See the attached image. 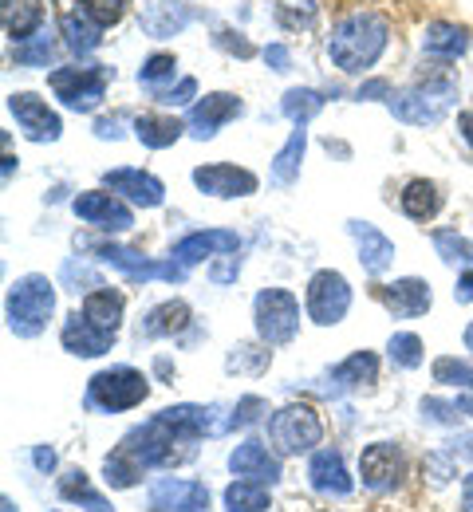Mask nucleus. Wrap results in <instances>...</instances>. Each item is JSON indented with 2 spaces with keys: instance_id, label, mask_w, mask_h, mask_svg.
<instances>
[{
  "instance_id": "nucleus-10",
  "label": "nucleus",
  "mask_w": 473,
  "mask_h": 512,
  "mask_svg": "<svg viewBox=\"0 0 473 512\" xmlns=\"http://www.w3.org/2000/svg\"><path fill=\"white\" fill-rule=\"evenodd\" d=\"M8 111H12V119L20 123V130L32 138V142H56L60 138V115L44 103V99H36V95H28V91H16V95H8Z\"/></svg>"
},
{
  "instance_id": "nucleus-5",
  "label": "nucleus",
  "mask_w": 473,
  "mask_h": 512,
  "mask_svg": "<svg viewBox=\"0 0 473 512\" xmlns=\"http://www.w3.org/2000/svg\"><path fill=\"white\" fill-rule=\"evenodd\" d=\"M107 79H111V71L99 64L60 67V71L48 75L56 99H60L64 107H71V111H79V115H87V111H95V107L103 103V95H107Z\"/></svg>"
},
{
  "instance_id": "nucleus-8",
  "label": "nucleus",
  "mask_w": 473,
  "mask_h": 512,
  "mask_svg": "<svg viewBox=\"0 0 473 512\" xmlns=\"http://www.w3.org/2000/svg\"><path fill=\"white\" fill-rule=\"evenodd\" d=\"M99 260L115 264L131 284H146V280H170V284H178V280H186V268L174 256L170 260H150V256L119 249V245H99Z\"/></svg>"
},
{
  "instance_id": "nucleus-51",
  "label": "nucleus",
  "mask_w": 473,
  "mask_h": 512,
  "mask_svg": "<svg viewBox=\"0 0 473 512\" xmlns=\"http://www.w3.org/2000/svg\"><path fill=\"white\" fill-rule=\"evenodd\" d=\"M379 95H391V83L387 79H371L359 87V99H379Z\"/></svg>"
},
{
  "instance_id": "nucleus-9",
  "label": "nucleus",
  "mask_w": 473,
  "mask_h": 512,
  "mask_svg": "<svg viewBox=\"0 0 473 512\" xmlns=\"http://www.w3.org/2000/svg\"><path fill=\"white\" fill-rule=\"evenodd\" d=\"M347 308H351V288H347V280L339 272L324 268V272H316L308 280V316L316 323L332 327V323L347 316Z\"/></svg>"
},
{
  "instance_id": "nucleus-31",
  "label": "nucleus",
  "mask_w": 473,
  "mask_h": 512,
  "mask_svg": "<svg viewBox=\"0 0 473 512\" xmlns=\"http://www.w3.org/2000/svg\"><path fill=\"white\" fill-rule=\"evenodd\" d=\"M60 28H64V40H68L71 52H95L99 44H103V28L87 16V12H68L64 20H60Z\"/></svg>"
},
{
  "instance_id": "nucleus-29",
  "label": "nucleus",
  "mask_w": 473,
  "mask_h": 512,
  "mask_svg": "<svg viewBox=\"0 0 473 512\" xmlns=\"http://www.w3.org/2000/svg\"><path fill=\"white\" fill-rule=\"evenodd\" d=\"M304 146H308V130L296 127L292 138L284 142V150L272 158V182H276V186H292V182H296L300 162H304Z\"/></svg>"
},
{
  "instance_id": "nucleus-7",
  "label": "nucleus",
  "mask_w": 473,
  "mask_h": 512,
  "mask_svg": "<svg viewBox=\"0 0 473 512\" xmlns=\"http://www.w3.org/2000/svg\"><path fill=\"white\" fill-rule=\"evenodd\" d=\"M450 99H454V83H418L414 91H399L391 95V111L395 119L406 123V127H434L442 123V115L450 111Z\"/></svg>"
},
{
  "instance_id": "nucleus-39",
  "label": "nucleus",
  "mask_w": 473,
  "mask_h": 512,
  "mask_svg": "<svg viewBox=\"0 0 473 512\" xmlns=\"http://www.w3.org/2000/svg\"><path fill=\"white\" fill-rule=\"evenodd\" d=\"M12 60H16L20 67H44L48 60H52V36H48V32H36L32 40L16 44Z\"/></svg>"
},
{
  "instance_id": "nucleus-47",
  "label": "nucleus",
  "mask_w": 473,
  "mask_h": 512,
  "mask_svg": "<svg viewBox=\"0 0 473 512\" xmlns=\"http://www.w3.org/2000/svg\"><path fill=\"white\" fill-rule=\"evenodd\" d=\"M454 410H458V406H442L438 398H426V402H422V414L434 418V422H454Z\"/></svg>"
},
{
  "instance_id": "nucleus-33",
  "label": "nucleus",
  "mask_w": 473,
  "mask_h": 512,
  "mask_svg": "<svg viewBox=\"0 0 473 512\" xmlns=\"http://www.w3.org/2000/svg\"><path fill=\"white\" fill-rule=\"evenodd\" d=\"M280 111H284L296 127H308V123L324 111V95H320V91H312V87H292V91H284Z\"/></svg>"
},
{
  "instance_id": "nucleus-4",
  "label": "nucleus",
  "mask_w": 473,
  "mask_h": 512,
  "mask_svg": "<svg viewBox=\"0 0 473 512\" xmlns=\"http://www.w3.org/2000/svg\"><path fill=\"white\" fill-rule=\"evenodd\" d=\"M253 320H257V335L269 343V347H284L296 339L300 331V304L292 292L284 288H265L257 292L253 300Z\"/></svg>"
},
{
  "instance_id": "nucleus-44",
  "label": "nucleus",
  "mask_w": 473,
  "mask_h": 512,
  "mask_svg": "<svg viewBox=\"0 0 473 512\" xmlns=\"http://www.w3.org/2000/svg\"><path fill=\"white\" fill-rule=\"evenodd\" d=\"M174 71H178V60L166 56V52H158V56H150L146 64L138 67V79H142L146 87H158L162 79H174Z\"/></svg>"
},
{
  "instance_id": "nucleus-55",
  "label": "nucleus",
  "mask_w": 473,
  "mask_h": 512,
  "mask_svg": "<svg viewBox=\"0 0 473 512\" xmlns=\"http://www.w3.org/2000/svg\"><path fill=\"white\" fill-rule=\"evenodd\" d=\"M462 509L473 512V473L466 477V489H462Z\"/></svg>"
},
{
  "instance_id": "nucleus-27",
  "label": "nucleus",
  "mask_w": 473,
  "mask_h": 512,
  "mask_svg": "<svg viewBox=\"0 0 473 512\" xmlns=\"http://www.w3.org/2000/svg\"><path fill=\"white\" fill-rule=\"evenodd\" d=\"M182 123L174 119V115H138L135 119V134L142 146H150V150H162V146H174L178 138H182Z\"/></svg>"
},
{
  "instance_id": "nucleus-15",
  "label": "nucleus",
  "mask_w": 473,
  "mask_h": 512,
  "mask_svg": "<svg viewBox=\"0 0 473 512\" xmlns=\"http://www.w3.org/2000/svg\"><path fill=\"white\" fill-rule=\"evenodd\" d=\"M103 182H107V190L123 193L127 201H135L142 209H154V205H162V182L154 178V174H146V170H131V166H123V170H107L103 174Z\"/></svg>"
},
{
  "instance_id": "nucleus-38",
  "label": "nucleus",
  "mask_w": 473,
  "mask_h": 512,
  "mask_svg": "<svg viewBox=\"0 0 473 512\" xmlns=\"http://www.w3.org/2000/svg\"><path fill=\"white\" fill-rule=\"evenodd\" d=\"M387 355H391V363H395V367L414 371V367L422 363V339H418V335H410V331H399V335H391Z\"/></svg>"
},
{
  "instance_id": "nucleus-43",
  "label": "nucleus",
  "mask_w": 473,
  "mask_h": 512,
  "mask_svg": "<svg viewBox=\"0 0 473 512\" xmlns=\"http://www.w3.org/2000/svg\"><path fill=\"white\" fill-rule=\"evenodd\" d=\"M64 284H68V292H95V288H103L99 272L87 268V264H79V260H68V264H64Z\"/></svg>"
},
{
  "instance_id": "nucleus-26",
  "label": "nucleus",
  "mask_w": 473,
  "mask_h": 512,
  "mask_svg": "<svg viewBox=\"0 0 473 512\" xmlns=\"http://www.w3.org/2000/svg\"><path fill=\"white\" fill-rule=\"evenodd\" d=\"M422 48H426L430 56H446V60H454V56H462V52L470 48V32H466V28H458V24L438 20V24H430V28H426Z\"/></svg>"
},
{
  "instance_id": "nucleus-54",
  "label": "nucleus",
  "mask_w": 473,
  "mask_h": 512,
  "mask_svg": "<svg viewBox=\"0 0 473 512\" xmlns=\"http://www.w3.org/2000/svg\"><path fill=\"white\" fill-rule=\"evenodd\" d=\"M36 465L40 469H56V453L52 449H36Z\"/></svg>"
},
{
  "instance_id": "nucleus-16",
  "label": "nucleus",
  "mask_w": 473,
  "mask_h": 512,
  "mask_svg": "<svg viewBox=\"0 0 473 512\" xmlns=\"http://www.w3.org/2000/svg\"><path fill=\"white\" fill-rule=\"evenodd\" d=\"M241 249V237L237 233H229V229H205V233H190L186 241H178L174 245V260L182 264V268H190V264H198L205 256L221 253V256H233Z\"/></svg>"
},
{
  "instance_id": "nucleus-21",
  "label": "nucleus",
  "mask_w": 473,
  "mask_h": 512,
  "mask_svg": "<svg viewBox=\"0 0 473 512\" xmlns=\"http://www.w3.org/2000/svg\"><path fill=\"white\" fill-rule=\"evenodd\" d=\"M379 300L395 312V316H422V312H430V284L426 280H414V276H406V280H395V284H387L383 292H379Z\"/></svg>"
},
{
  "instance_id": "nucleus-40",
  "label": "nucleus",
  "mask_w": 473,
  "mask_h": 512,
  "mask_svg": "<svg viewBox=\"0 0 473 512\" xmlns=\"http://www.w3.org/2000/svg\"><path fill=\"white\" fill-rule=\"evenodd\" d=\"M434 383L473 390V367H470V363H462V359H450V355H442V359L434 363Z\"/></svg>"
},
{
  "instance_id": "nucleus-17",
  "label": "nucleus",
  "mask_w": 473,
  "mask_h": 512,
  "mask_svg": "<svg viewBox=\"0 0 473 512\" xmlns=\"http://www.w3.org/2000/svg\"><path fill=\"white\" fill-rule=\"evenodd\" d=\"M229 469H233L237 477H245V481H261V485H272V481L280 477V461H276L269 453V446H261L257 438H249V442H241V446L233 449Z\"/></svg>"
},
{
  "instance_id": "nucleus-48",
  "label": "nucleus",
  "mask_w": 473,
  "mask_h": 512,
  "mask_svg": "<svg viewBox=\"0 0 473 512\" xmlns=\"http://www.w3.org/2000/svg\"><path fill=\"white\" fill-rule=\"evenodd\" d=\"M237 272H241V256L233 253L229 260H225V264H213V272H209V276H213L217 284H229V280H233Z\"/></svg>"
},
{
  "instance_id": "nucleus-30",
  "label": "nucleus",
  "mask_w": 473,
  "mask_h": 512,
  "mask_svg": "<svg viewBox=\"0 0 473 512\" xmlns=\"http://www.w3.org/2000/svg\"><path fill=\"white\" fill-rule=\"evenodd\" d=\"M190 327V308L182 304V300H166V304H158L146 323H142V335H150V339H158V335H178V331H186Z\"/></svg>"
},
{
  "instance_id": "nucleus-46",
  "label": "nucleus",
  "mask_w": 473,
  "mask_h": 512,
  "mask_svg": "<svg viewBox=\"0 0 473 512\" xmlns=\"http://www.w3.org/2000/svg\"><path fill=\"white\" fill-rule=\"evenodd\" d=\"M261 410H265L261 398H241L237 410H233V426H253V422L261 418Z\"/></svg>"
},
{
  "instance_id": "nucleus-34",
  "label": "nucleus",
  "mask_w": 473,
  "mask_h": 512,
  "mask_svg": "<svg viewBox=\"0 0 473 512\" xmlns=\"http://www.w3.org/2000/svg\"><path fill=\"white\" fill-rule=\"evenodd\" d=\"M60 497H64V501H75V505H83L87 512H115L95 489H91V481H87L83 469H68V473L60 477Z\"/></svg>"
},
{
  "instance_id": "nucleus-49",
  "label": "nucleus",
  "mask_w": 473,
  "mask_h": 512,
  "mask_svg": "<svg viewBox=\"0 0 473 512\" xmlns=\"http://www.w3.org/2000/svg\"><path fill=\"white\" fill-rule=\"evenodd\" d=\"M217 44H221V48H229V52H237L241 60H249V56H253V44H245V40H233V32H225V28L217 32Z\"/></svg>"
},
{
  "instance_id": "nucleus-42",
  "label": "nucleus",
  "mask_w": 473,
  "mask_h": 512,
  "mask_svg": "<svg viewBox=\"0 0 473 512\" xmlns=\"http://www.w3.org/2000/svg\"><path fill=\"white\" fill-rule=\"evenodd\" d=\"M75 4H79V12H87L99 28L119 24V20H123V12H127V0H75Z\"/></svg>"
},
{
  "instance_id": "nucleus-12",
  "label": "nucleus",
  "mask_w": 473,
  "mask_h": 512,
  "mask_svg": "<svg viewBox=\"0 0 473 512\" xmlns=\"http://www.w3.org/2000/svg\"><path fill=\"white\" fill-rule=\"evenodd\" d=\"M75 217H83V221H91V225H99V229H107V233H127L131 225H135V217H131V209L115 197V193H79L75 197Z\"/></svg>"
},
{
  "instance_id": "nucleus-2",
  "label": "nucleus",
  "mask_w": 473,
  "mask_h": 512,
  "mask_svg": "<svg viewBox=\"0 0 473 512\" xmlns=\"http://www.w3.org/2000/svg\"><path fill=\"white\" fill-rule=\"evenodd\" d=\"M8 327L20 335V339H36L48 320H52V312H56V284L48 280V276H20L16 284H12V292H8Z\"/></svg>"
},
{
  "instance_id": "nucleus-13",
  "label": "nucleus",
  "mask_w": 473,
  "mask_h": 512,
  "mask_svg": "<svg viewBox=\"0 0 473 512\" xmlns=\"http://www.w3.org/2000/svg\"><path fill=\"white\" fill-rule=\"evenodd\" d=\"M194 186L209 197H249V193H257V174L229 166V162H213V166L194 170Z\"/></svg>"
},
{
  "instance_id": "nucleus-45",
  "label": "nucleus",
  "mask_w": 473,
  "mask_h": 512,
  "mask_svg": "<svg viewBox=\"0 0 473 512\" xmlns=\"http://www.w3.org/2000/svg\"><path fill=\"white\" fill-rule=\"evenodd\" d=\"M194 95H198V79H194V75H186L174 91H154V99H158L162 107H182V103H190Z\"/></svg>"
},
{
  "instance_id": "nucleus-11",
  "label": "nucleus",
  "mask_w": 473,
  "mask_h": 512,
  "mask_svg": "<svg viewBox=\"0 0 473 512\" xmlns=\"http://www.w3.org/2000/svg\"><path fill=\"white\" fill-rule=\"evenodd\" d=\"M150 509L158 512H209V489L202 481L162 477L150 485Z\"/></svg>"
},
{
  "instance_id": "nucleus-25",
  "label": "nucleus",
  "mask_w": 473,
  "mask_h": 512,
  "mask_svg": "<svg viewBox=\"0 0 473 512\" xmlns=\"http://www.w3.org/2000/svg\"><path fill=\"white\" fill-rule=\"evenodd\" d=\"M83 316L95 323V327H103V331L115 335L119 323H123V296L111 292V288H95V292L83 296Z\"/></svg>"
},
{
  "instance_id": "nucleus-6",
  "label": "nucleus",
  "mask_w": 473,
  "mask_h": 512,
  "mask_svg": "<svg viewBox=\"0 0 473 512\" xmlns=\"http://www.w3.org/2000/svg\"><path fill=\"white\" fill-rule=\"evenodd\" d=\"M146 394H150V383H146V375L135 371V367L99 371V375L91 379V386H87V402H91L95 410H107V414H115V410H131V406H138Z\"/></svg>"
},
{
  "instance_id": "nucleus-1",
  "label": "nucleus",
  "mask_w": 473,
  "mask_h": 512,
  "mask_svg": "<svg viewBox=\"0 0 473 512\" xmlns=\"http://www.w3.org/2000/svg\"><path fill=\"white\" fill-rule=\"evenodd\" d=\"M387 40H391V20L383 12H371V8L347 12L328 36V60L347 75L367 71L387 52Z\"/></svg>"
},
{
  "instance_id": "nucleus-50",
  "label": "nucleus",
  "mask_w": 473,
  "mask_h": 512,
  "mask_svg": "<svg viewBox=\"0 0 473 512\" xmlns=\"http://www.w3.org/2000/svg\"><path fill=\"white\" fill-rule=\"evenodd\" d=\"M265 60H269L272 71H288V64H292V56H288L284 44H269V48H265Z\"/></svg>"
},
{
  "instance_id": "nucleus-24",
  "label": "nucleus",
  "mask_w": 473,
  "mask_h": 512,
  "mask_svg": "<svg viewBox=\"0 0 473 512\" xmlns=\"http://www.w3.org/2000/svg\"><path fill=\"white\" fill-rule=\"evenodd\" d=\"M190 20H194V12H186L178 0H158V4H150V8L142 12V28H146L150 36H158V40L178 36Z\"/></svg>"
},
{
  "instance_id": "nucleus-32",
  "label": "nucleus",
  "mask_w": 473,
  "mask_h": 512,
  "mask_svg": "<svg viewBox=\"0 0 473 512\" xmlns=\"http://www.w3.org/2000/svg\"><path fill=\"white\" fill-rule=\"evenodd\" d=\"M438 209H442V193L434 182H410L403 190V213L406 217H414V221H430V217H438Z\"/></svg>"
},
{
  "instance_id": "nucleus-36",
  "label": "nucleus",
  "mask_w": 473,
  "mask_h": 512,
  "mask_svg": "<svg viewBox=\"0 0 473 512\" xmlns=\"http://www.w3.org/2000/svg\"><path fill=\"white\" fill-rule=\"evenodd\" d=\"M434 249L446 264H458V268H473V241H466L462 233L454 229H438L434 233Z\"/></svg>"
},
{
  "instance_id": "nucleus-14",
  "label": "nucleus",
  "mask_w": 473,
  "mask_h": 512,
  "mask_svg": "<svg viewBox=\"0 0 473 512\" xmlns=\"http://www.w3.org/2000/svg\"><path fill=\"white\" fill-rule=\"evenodd\" d=\"M403 465H406L403 449L391 446V442H379V446H371L367 453H363L359 473H363V485H367V489L383 493V489H395V485H399Z\"/></svg>"
},
{
  "instance_id": "nucleus-18",
  "label": "nucleus",
  "mask_w": 473,
  "mask_h": 512,
  "mask_svg": "<svg viewBox=\"0 0 473 512\" xmlns=\"http://www.w3.org/2000/svg\"><path fill=\"white\" fill-rule=\"evenodd\" d=\"M64 347H68L71 355L95 359V355H107V351L115 347V335L103 331V327H95L83 312H75V316H68V323H64Z\"/></svg>"
},
{
  "instance_id": "nucleus-22",
  "label": "nucleus",
  "mask_w": 473,
  "mask_h": 512,
  "mask_svg": "<svg viewBox=\"0 0 473 512\" xmlns=\"http://www.w3.org/2000/svg\"><path fill=\"white\" fill-rule=\"evenodd\" d=\"M308 477H312V489L324 493V497H347L351 493V477L343 469L339 449H320L308 465Z\"/></svg>"
},
{
  "instance_id": "nucleus-53",
  "label": "nucleus",
  "mask_w": 473,
  "mask_h": 512,
  "mask_svg": "<svg viewBox=\"0 0 473 512\" xmlns=\"http://www.w3.org/2000/svg\"><path fill=\"white\" fill-rule=\"evenodd\" d=\"M458 130H462V138L473 146V111H462V115H458Z\"/></svg>"
},
{
  "instance_id": "nucleus-52",
  "label": "nucleus",
  "mask_w": 473,
  "mask_h": 512,
  "mask_svg": "<svg viewBox=\"0 0 473 512\" xmlns=\"http://www.w3.org/2000/svg\"><path fill=\"white\" fill-rule=\"evenodd\" d=\"M454 300H458V304H470L473 300V268L462 272V280H458V288H454Z\"/></svg>"
},
{
  "instance_id": "nucleus-19",
  "label": "nucleus",
  "mask_w": 473,
  "mask_h": 512,
  "mask_svg": "<svg viewBox=\"0 0 473 512\" xmlns=\"http://www.w3.org/2000/svg\"><path fill=\"white\" fill-rule=\"evenodd\" d=\"M245 107H241V99L237 95H225V91H217V95H205L202 103L190 111V127H194V138H213L217 127H225L229 119H237Z\"/></svg>"
},
{
  "instance_id": "nucleus-57",
  "label": "nucleus",
  "mask_w": 473,
  "mask_h": 512,
  "mask_svg": "<svg viewBox=\"0 0 473 512\" xmlns=\"http://www.w3.org/2000/svg\"><path fill=\"white\" fill-rule=\"evenodd\" d=\"M466 347H470V351H473V323H470V327H466Z\"/></svg>"
},
{
  "instance_id": "nucleus-37",
  "label": "nucleus",
  "mask_w": 473,
  "mask_h": 512,
  "mask_svg": "<svg viewBox=\"0 0 473 512\" xmlns=\"http://www.w3.org/2000/svg\"><path fill=\"white\" fill-rule=\"evenodd\" d=\"M320 16V4L316 0H280L276 4V20L284 28H312Z\"/></svg>"
},
{
  "instance_id": "nucleus-20",
  "label": "nucleus",
  "mask_w": 473,
  "mask_h": 512,
  "mask_svg": "<svg viewBox=\"0 0 473 512\" xmlns=\"http://www.w3.org/2000/svg\"><path fill=\"white\" fill-rule=\"evenodd\" d=\"M351 237H355V245H359V264L371 272V276H383L387 268H391V260H395V245H391V237H383L375 225H367V221H351Z\"/></svg>"
},
{
  "instance_id": "nucleus-28",
  "label": "nucleus",
  "mask_w": 473,
  "mask_h": 512,
  "mask_svg": "<svg viewBox=\"0 0 473 512\" xmlns=\"http://www.w3.org/2000/svg\"><path fill=\"white\" fill-rule=\"evenodd\" d=\"M379 379V359L371 351H355L351 359H343L336 371H332V383L336 390H351V386H371Z\"/></svg>"
},
{
  "instance_id": "nucleus-3",
  "label": "nucleus",
  "mask_w": 473,
  "mask_h": 512,
  "mask_svg": "<svg viewBox=\"0 0 473 512\" xmlns=\"http://www.w3.org/2000/svg\"><path fill=\"white\" fill-rule=\"evenodd\" d=\"M324 438V422L312 406L296 402V406H284L269 418V442L280 457H296V453H308L312 446H320Z\"/></svg>"
},
{
  "instance_id": "nucleus-23",
  "label": "nucleus",
  "mask_w": 473,
  "mask_h": 512,
  "mask_svg": "<svg viewBox=\"0 0 473 512\" xmlns=\"http://www.w3.org/2000/svg\"><path fill=\"white\" fill-rule=\"evenodd\" d=\"M44 24V0H4V32L24 44L40 32Z\"/></svg>"
},
{
  "instance_id": "nucleus-56",
  "label": "nucleus",
  "mask_w": 473,
  "mask_h": 512,
  "mask_svg": "<svg viewBox=\"0 0 473 512\" xmlns=\"http://www.w3.org/2000/svg\"><path fill=\"white\" fill-rule=\"evenodd\" d=\"M458 410H462V414H473V394H466V398L458 402Z\"/></svg>"
},
{
  "instance_id": "nucleus-35",
  "label": "nucleus",
  "mask_w": 473,
  "mask_h": 512,
  "mask_svg": "<svg viewBox=\"0 0 473 512\" xmlns=\"http://www.w3.org/2000/svg\"><path fill=\"white\" fill-rule=\"evenodd\" d=\"M225 509L229 512H265L269 509V485L261 481H237L225 489Z\"/></svg>"
},
{
  "instance_id": "nucleus-41",
  "label": "nucleus",
  "mask_w": 473,
  "mask_h": 512,
  "mask_svg": "<svg viewBox=\"0 0 473 512\" xmlns=\"http://www.w3.org/2000/svg\"><path fill=\"white\" fill-rule=\"evenodd\" d=\"M265 367H269V351H261V347L241 343V347H233V355H229V371H237V375H261Z\"/></svg>"
}]
</instances>
